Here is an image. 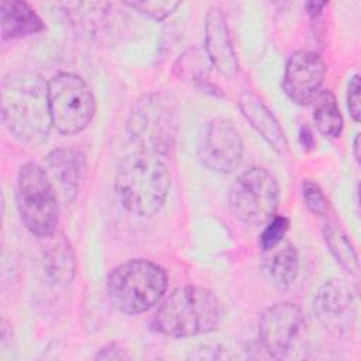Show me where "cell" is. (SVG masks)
<instances>
[{
    "mask_svg": "<svg viewBox=\"0 0 361 361\" xmlns=\"http://www.w3.org/2000/svg\"><path fill=\"white\" fill-rule=\"evenodd\" d=\"M224 314L220 299L202 286L172 290L155 313L157 329L169 337H192L217 329Z\"/></svg>",
    "mask_w": 361,
    "mask_h": 361,
    "instance_id": "obj_3",
    "label": "cell"
},
{
    "mask_svg": "<svg viewBox=\"0 0 361 361\" xmlns=\"http://www.w3.org/2000/svg\"><path fill=\"white\" fill-rule=\"evenodd\" d=\"M327 3L326 1H309L306 3V11L310 17H316L322 13L323 7H326Z\"/></svg>",
    "mask_w": 361,
    "mask_h": 361,
    "instance_id": "obj_28",
    "label": "cell"
},
{
    "mask_svg": "<svg viewBox=\"0 0 361 361\" xmlns=\"http://www.w3.org/2000/svg\"><path fill=\"white\" fill-rule=\"evenodd\" d=\"M289 228V219L285 216H272L259 235V245L267 252L279 245Z\"/></svg>",
    "mask_w": 361,
    "mask_h": 361,
    "instance_id": "obj_23",
    "label": "cell"
},
{
    "mask_svg": "<svg viewBox=\"0 0 361 361\" xmlns=\"http://www.w3.org/2000/svg\"><path fill=\"white\" fill-rule=\"evenodd\" d=\"M302 195H303L305 204L313 214H316L319 217L327 216L329 202H327L324 193L322 192V189L314 182L305 180L302 183Z\"/></svg>",
    "mask_w": 361,
    "mask_h": 361,
    "instance_id": "obj_24",
    "label": "cell"
},
{
    "mask_svg": "<svg viewBox=\"0 0 361 361\" xmlns=\"http://www.w3.org/2000/svg\"><path fill=\"white\" fill-rule=\"evenodd\" d=\"M114 185L130 213L149 217L159 212L166 200L171 173L159 155L140 149L121 159Z\"/></svg>",
    "mask_w": 361,
    "mask_h": 361,
    "instance_id": "obj_2",
    "label": "cell"
},
{
    "mask_svg": "<svg viewBox=\"0 0 361 361\" xmlns=\"http://www.w3.org/2000/svg\"><path fill=\"white\" fill-rule=\"evenodd\" d=\"M264 259V272L269 283L278 289L289 288L299 272V254L290 243H281L267 251Z\"/></svg>",
    "mask_w": 361,
    "mask_h": 361,
    "instance_id": "obj_17",
    "label": "cell"
},
{
    "mask_svg": "<svg viewBox=\"0 0 361 361\" xmlns=\"http://www.w3.org/2000/svg\"><path fill=\"white\" fill-rule=\"evenodd\" d=\"M313 121L317 130L330 138L340 137L343 131V116L340 113L336 96L331 90H320L313 102Z\"/></svg>",
    "mask_w": 361,
    "mask_h": 361,
    "instance_id": "obj_19",
    "label": "cell"
},
{
    "mask_svg": "<svg viewBox=\"0 0 361 361\" xmlns=\"http://www.w3.org/2000/svg\"><path fill=\"white\" fill-rule=\"evenodd\" d=\"M94 358L96 360H124L127 358V355L117 344H109L107 347L102 348Z\"/></svg>",
    "mask_w": 361,
    "mask_h": 361,
    "instance_id": "obj_27",
    "label": "cell"
},
{
    "mask_svg": "<svg viewBox=\"0 0 361 361\" xmlns=\"http://www.w3.org/2000/svg\"><path fill=\"white\" fill-rule=\"evenodd\" d=\"M44 171L62 203H71L76 199L85 173L83 157L66 148H56L48 154L44 162Z\"/></svg>",
    "mask_w": 361,
    "mask_h": 361,
    "instance_id": "obj_14",
    "label": "cell"
},
{
    "mask_svg": "<svg viewBox=\"0 0 361 361\" xmlns=\"http://www.w3.org/2000/svg\"><path fill=\"white\" fill-rule=\"evenodd\" d=\"M243 151L240 131L230 120L213 118L204 126L197 147L203 166L213 172L230 173L240 166Z\"/></svg>",
    "mask_w": 361,
    "mask_h": 361,
    "instance_id": "obj_9",
    "label": "cell"
},
{
    "mask_svg": "<svg viewBox=\"0 0 361 361\" xmlns=\"http://www.w3.org/2000/svg\"><path fill=\"white\" fill-rule=\"evenodd\" d=\"M303 324L298 305L281 302L268 307L259 317V345L268 357H282L289 351Z\"/></svg>",
    "mask_w": 361,
    "mask_h": 361,
    "instance_id": "obj_11",
    "label": "cell"
},
{
    "mask_svg": "<svg viewBox=\"0 0 361 361\" xmlns=\"http://www.w3.org/2000/svg\"><path fill=\"white\" fill-rule=\"evenodd\" d=\"M63 13L69 18L71 24L83 34H96L102 28L106 18L107 3H63Z\"/></svg>",
    "mask_w": 361,
    "mask_h": 361,
    "instance_id": "obj_21",
    "label": "cell"
},
{
    "mask_svg": "<svg viewBox=\"0 0 361 361\" xmlns=\"http://www.w3.org/2000/svg\"><path fill=\"white\" fill-rule=\"evenodd\" d=\"M353 154H354L355 161L360 164V133H357L355 137H354V141H353Z\"/></svg>",
    "mask_w": 361,
    "mask_h": 361,
    "instance_id": "obj_30",
    "label": "cell"
},
{
    "mask_svg": "<svg viewBox=\"0 0 361 361\" xmlns=\"http://www.w3.org/2000/svg\"><path fill=\"white\" fill-rule=\"evenodd\" d=\"M300 140H302V144L307 148H312L313 147V137H312V133L309 131L307 127H302L300 130Z\"/></svg>",
    "mask_w": 361,
    "mask_h": 361,
    "instance_id": "obj_29",
    "label": "cell"
},
{
    "mask_svg": "<svg viewBox=\"0 0 361 361\" xmlns=\"http://www.w3.org/2000/svg\"><path fill=\"white\" fill-rule=\"evenodd\" d=\"M323 235L331 255L336 258L340 267L348 274L357 276L360 271L358 257L347 234L334 221L327 220L323 227Z\"/></svg>",
    "mask_w": 361,
    "mask_h": 361,
    "instance_id": "obj_20",
    "label": "cell"
},
{
    "mask_svg": "<svg viewBox=\"0 0 361 361\" xmlns=\"http://www.w3.org/2000/svg\"><path fill=\"white\" fill-rule=\"evenodd\" d=\"M210 62L206 52L203 54L199 49L186 51L175 65V71L179 73V78L183 80H193L195 83L206 80L207 68Z\"/></svg>",
    "mask_w": 361,
    "mask_h": 361,
    "instance_id": "obj_22",
    "label": "cell"
},
{
    "mask_svg": "<svg viewBox=\"0 0 361 361\" xmlns=\"http://www.w3.org/2000/svg\"><path fill=\"white\" fill-rule=\"evenodd\" d=\"M16 202L20 219L32 235L48 240L56 233L59 200L44 168L31 162L21 166Z\"/></svg>",
    "mask_w": 361,
    "mask_h": 361,
    "instance_id": "obj_6",
    "label": "cell"
},
{
    "mask_svg": "<svg viewBox=\"0 0 361 361\" xmlns=\"http://www.w3.org/2000/svg\"><path fill=\"white\" fill-rule=\"evenodd\" d=\"M44 252L45 268L49 278L58 285H68L75 276V254L69 240L63 234L49 237Z\"/></svg>",
    "mask_w": 361,
    "mask_h": 361,
    "instance_id": "obj_18",
    "label": "cell"
},
{
    "mask_svg": "<svg viewBox=\"0 0 361 361\" xmlns=\"http://www.w3.org/2000/svg\"><path fill=\"white\" fill-rule=\"evenodd\" d=\"M168 286L162 267L148 259H130L116 267L107 276L110 303L127 314L144 313L158 303Z\"/></svg>",
    "mask_w": 361,
    "mask_h": 361,
    "instance_id": "obj_4",
    "label": "cell"
},
{
    "mask_svg": "<svg viewBox=\"0 0 361 361\" xmlns=\"http://www.w3.org/2000/svg\"><path fill=\"white\" fill-rule=\"evenodd\" d=\"M1 118L21 142L45 140L52 126L48 82L28 69L8 73L1 82Z\"/></svg>",
    "mask_w": 361,
    "mask_h": 361,
    "instance_id": "obj_1",
    "label": "cell"
},
{
    "mask_svg": "<svg viewBox=\"0 0 361 361\" xmlns=\"http://www.w3.org/2000/svg\"><path fill=\"white\" fill-rule=\"evenodd\" d=\"M279 203V185L265 168L244 171L231 185L228 204L233 214L247 224L267 223Z\"/></svg>",
    "mask_w": 361,
    "mask_h": 361,
    "instance_id": "obj_8",
    "label": "cell"
},
{
    "mask_svg": "<svg viewBox=\"0 0 361 361\" xmlns=\"http://www.w3.org/2000/svg\"><path fill=\"white\" fill-rule=\"evenodd\" d=\"M324 76L323 59L316 52L300 49L293 52L286 62L282 87L293 103L307 106L320 93Z\"/></svg>",
    "mask_w": 361,
    "mask_h": 361,
    "instance_id": "obj_12",
    "label": "cell"
},
{
    "mask_svg": "<svg viewBox=\"0 0 361 361\" xmlns=\"http://www.w3.org/2000/svg\"><path fill=\"white\" fill-rule=\"evenodd\" d=\"M51 121L58 133L72 135L87 127L96 113V100L87 83L76 73L58 72L48 80Z\"/></svg>",
    "mask_w": 361,
    "mask_h": 361,
    "instance_id": "obj_7",
    "label": "cell"
},
{
    "mask_svg": "<svg viewBox=\"0 0 361 361\" xmlns=\"http://www.w3.org/2000/svg\"><path fill=\"white\" fill-rule=\"evenodd\" d=\"M238 107L245 120L272 147L274 151L278 154L288 152L289 144L279 121L257 93L248 89L243 90L238 94Z\"/></svg>",
    "mask_w": 361,
    "mask_h": 361,
    "instance_id": "obj_15",
    "label": "cell"
},
{
    "mask_svg": "<svg viewBox=\"0 0 361 361\" xmlns=\"http://www.w3.org/2000/svg\"><path fill=\"white\" fill-rule=\"evenodd\" d=\"M1 38H23L44 30L39 16L25 1H3L0 6Z\"/></svg>",
    "mask_w": 361,
    "mask_h": 361,
    "instance_id": "obj_16",
    "label": "cell"
},
{
    "mask_svg": "<svg viewBox=\"0 0 361 361\" xmlns=\"http://www.w3.org/2000/svg\"><path fill=\"white\" fill-rule=\"evenodd\" d=\"M313 313L320 326L334 336H347L357 322L353 288L343 279H330L316 292Z\"/></svg>",
    "mask_w": 361,
    "mask_h": 361,
    "instance_id": "obj_10",
    "label": "cell"
},
{
    "mask_svg": "<svg viewBox=\"0 0 361 361\" xmlns=\"http://www.w3.org/2000/svg\"><path fill=\"white\" fill-rule=\"evenodd\" d=\"M127 130L141 151L168 155L178 134L176 100L166 92L142 96L130 110Z\"/></svg>",
    "mask_w": 361,
    "mask_h": 361,
    "instance_id": "obj_5",
    "label": "cell"
},
{
    "mask_svg": "<svg viewBox=\"0 0 361 361\" xmlns=\"http://www.w3.org/2000/svg\"><path fill=\"white\" fill-rule=\"evenodd\" d=\"M360 75H354L348 82L347 89V107L350 111V116L355 123L360 121L361 117V103H360Z\"/></svg>",
    "mask_w": 361,
    "mask_h": 361,
    "instance_id": "obj_26",
    "label": "cell"
},
{
    "mask_svg": "<svg viewBox=\"0 0 361 361\" xmlns=\"http://www.w3.org/2000/svg\"><path fill=\"white\" fill-rule=\"evenodd\" d=\"M204 52L210 65L223 76L234 78L238 73V61L230 37L227 18L217 6H212L206 14Z\"/></svg>",
    "mask_w": 361,
    "mask_h": 361,
    "instance_id": "obj_13",
    "label": "cell"
},
{
    "mask_svg": "<svg viewBox=\"0 0 361 361\" xmlns=\"http://www.w3.org/2000/svg\"><path fill=\"white\" fill-rule=\"evenodd\" d=\"M130 7L138 10L140 13L149 16L155 20H164L168 17L176 7L180 6L179 1H131L127 3Z\"/></svg>",
    "mask_w": 361,
    "mask_h": 361,
    "instance_id": "obj_25",
    "label": "cell"
}]
</instances>
